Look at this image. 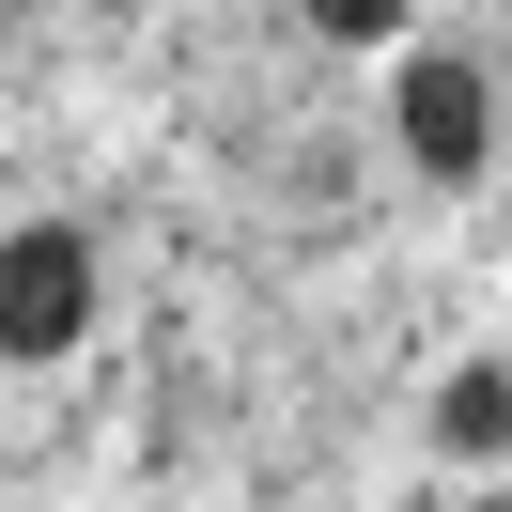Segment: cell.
Masks as SVG:
<instances>
[{
	"label": "cell",
	"mask_w": 512,
	"mask_h": 512,
	"mask_svg": "<svg viewBox=\"0 0 512 512\" xmlns=\"http://www.w3.org/2000/svg\"><path fill=\"white\" fill-rule=\"evenodd\" d=\"M78 326H94V233L32 218L16 249H0V342H16V357H63Z\"/></svg>",
	"instance_id": "1"
},
{
	"label": "cell",
	"mask_w": 512,
	"mask_h": 512,
	"mask_svg": "<svg viewBox=\"0 0 512 512\" xmlns=\"http://www.w3.org/2000/svg\"><path fill=\"white\" fill-rule=\"evenodd\" d=\"M404 156L435 171V187H466V171H481V78L450 63V47H419V63H404Z\"/></svg>",
	"instance_id": "2"
},
{
	"label": "cell",
	"mask_w": 512,
	"mask_h": 512,
	"mask_svg": "<svg viewBox=\"0 0 512 512\" xmlns=\"http://www.w3.org/2000/svg\"><path fill=\"white\" fill-rule=\"evenodd\" d=\"M435 435H450V450H512V373H497V357H466V373H450Z\"/></svg>",
	"instance_id": "3"
},
{
	"label": "cell",
	"mask_w": 512,
	"mask_h": 512,
	"mask_svg": "<svg viewBox=\"0 0 512 512\" xmlns=\"http://www.w3.org/2000/svg\"><path fill=\"white\" fill-rule=\"evenodd\" d=\"M481 512H512V497H481Z\"/></svg>",
	"instance_id": "4"
}]
</instances>
